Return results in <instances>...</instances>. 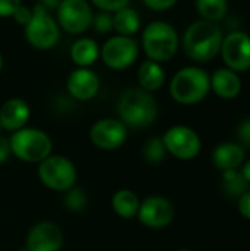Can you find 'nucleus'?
I'll list each match as a JSON object with an SVG mask.
<instances>
[{"instance_id": "obj_1", "label": "nucleus", "mask_w": 250, "mask_h": 251, "mask_svg": "<svg viewBox=\"0 0 250 251\" xmlns=\"http://www.w3.org/2000/svg\"><path fill=\"white\" fill-rule=\"evenodd\" d=\"M222 40L224 32L218 22L197 19L186 28L181 46L189 59L196 63H206L220 54Z\"/></svg>"}, {"instance_id": "obj_2", "label": "nucleus", "mask_w": 250, "mask_h": 251, "mask_svg": "<svg viewBox=\"0 0 250 251\" xmlns=\"http://www.w3.org/2000/svg\"><path fill=\"white\" fill-rule=\"evenodd\" d=\"M159 106L152 93L140 87L124 90L116 103L118 119L130 129H143L150 126L158 118Z\"/></svg>"}, {"instance_id": "obj_3", "label": "nucleus", "mask_w": 250, "mask_h": 251, "mask_svg": "<svg viewBox=\"0 0 250 251\" xmlns=\"http://www.w3.org/2000/svg\"><path fill=\"white\" fill-rule=\"evenodd\" d=\"M211 93V74L200 66H184L169 81V94L174 101L183 106H193L203 101Z\"/></svg>"}, {"instance_id": "obj_4", "label": "nucleus", "mask_w": 250, "mask_h": 251, "mask_svg": "<svg viewBox=\"0 0 250 251\" xmlns=\"http://www.w3.org/2000/svg\"><path fill=\"white\" fill-rule=\"evenodd\" d=\"M180 47V35L174 25L167 21H152L141 32L140 49L146 59L158 63L169 62L175 57Z\"/></svg>"}, {"instance_id": "obj_5", "label": "nucleus", "mask_w": 250, "mask_h": 251, "mask_svg": "<svg viewBox=\"0 0 250 251\" xmlns=\"http://www.w3.org/2000/svg\"><path fill=\"white\" fill-rule=\"evenodd\" d=\"M60 26L56 18L40 3L32 6V15L28 24L24 26V37L27 43L40 51L52 50L60 40Z\"/></svg>"}, {"instance_id": "obj_6", "label": "nucleus", "mask_w": 250, "mask_h": 251, "mask_svg": "<svg viewBox=\"0 0 250 251\" xmlns=\"http://www.w3.org/2000/svg\"><path fill=\"white\" fill-rule=\"evenodd\" d=\"M12 154L27 163H40L52 154V138L38 128L25 126L12 132L9 138Z\"/></svg>"}, {"instance_id": "obj_7", "label": "nucleus", "mask_w": 250, "mask_h": 251, "mask_svg": "<svg viewBox=\"0 0 250 251\" xmlns=\"http://www.w3.org/2000/svg\"><path fill=\"white\" fill-rule=\"evenodd\" d=\"M38 178L44 187L52 191L66 193L77 182V168L65 156L50 154L38 163Z\"/></svg>"}, {"instance_id": "obj_8", "label": "nucleus", "mask_w": 250, "mask_h": 251, "mask_svg": "<svg viewBox=\"0 0 250 251\" xmlns=\"http://www.w3.org/2000/svg\"><path fill=\"white\" fill-rule=\"evenodd\" d=\"M140 54V43L134 37L111 35L100 46V60L112 71L131 68Z\"/></svg>"}, {"instance_id": "obj_9", "label": "nucleus", "mask_w": 250, "mask_h": 251, "mask_svg": "<svg viewBox=\"0 0 250 251\" xmlns=\"http://www.w3.org/2000/svg\"><path fill=\"white\" fill-rule=\"evenodd\" d=\"M55 12L60 29L66 34L81 35L91 28L94 10L88 0H60Z\"/></svg>"}, {"instance_id": "obj_10", "label": "nucleus", "mask_w": 250, "mask_h": 251, "mask_svg": "<svg viewBox=\"0 0 250 251\" xmlns=\"http://www.w3.org/2000/svg\"><path fill=\"white\" fill-rule=\"evenodd\" d=\"M167 153L178 160H193L199 156L202 150V141L199 134L186 125H174L165 131L161 137Z\"/></svg>"}, {"instance_id": "obj_11", "label": "nucleus", "mask_w": 250, "mask_h": 251, "mask_svg": "<svg viewBox=\"0 0 250 251\" xmlns=\"http://www.w3.org/2000/svg\"><path fill=\"white\" fill-rule=\"evenodd\" d=\"M225 68L242 74L250 69V35L243 31H231L224 35L220 51Z\"/></svg>"}, {"instance_id": "obj_12", "label": "nucleus", "mask_w": 250, "mask_h": 251, "mask_svg": "<svg viewBox=\"0 0 250 251\" xmlns=\"http://www.w3.org/2000/svg\"><path fill=\"white\" fill-rule=\"evenodd\" d=\"M88 135L94 147L112 151L124 146L128 137V128L118 118H103L91 125Z\"/></svg>"}, {"instance_id": "obj_13", "label": "nucleus", "mask_w": 250, "mask_h": 251, "mask_svg": "<svg viewBox=\"0 0 250 251\" xmlns=\"http://www.w3.org/2000/svg\"><path fill=\"white\" fill-rule=\"evenodd\" d=\"M175 216V209L172 203L162 196H150L140 203L137 213L139 222L150 229L167 228Z\"/></svg>"}, {"instance_id": "obj_14", "label": "nucleus", "mask_w": 250, "mask_h": 251, "mask_svg": "<svg viewBox=\"0 0 250 251\" xmlns=\"http://www.w3.org/2000/svg\"><path fill=\"white\" fill-rule=\"evenodd\" d=\"M63 246L62 229L50 221L35 224L27 234V251H60Z\"/></svg>"}, {"instance_id": "obj_15", "label": "nucleus", "mask_w": 250, "mask_h": 251, "mask_svg": "<svg viewBox=\"0 0 250 251\" xmlns=\"http://www.w3.org/2000/svg\"><path fill=\"white\" fill-rule=\"evenodd\" d=\"M100 90L99 75L91 68H75L66 78L68 94L78 101H88Z\"/></svg>"}, {"instance_id": "obj_16", "label": "nucleus", "mask_w": 250, "mask_h": 251, "mask_svg": "<svg viewBox=\"0 0 250 251\" xmlns=\"http://www.w3.org/2000/svg\"><path fill=\"white\" fill-rule=\"evenodd\" d=\"M31 116L29 104L19 97L7 99L0 106V125L3 131L16 132L27 126Z\"/></svg>"}, {"instance_id": "obj_17", "label": "nucleus", "mask_w": 250, "mask_h": 251, "mask_svg": "<svg viewBox=\"0 0 250 251\" xmlns=\"http://www.w3.org/2000/svg\"><path fill=\"white\" fill-rule=\"evenodd\" d=\"M242 79L240 75L228 68H220L211 74V91H214L220 99L233 100L242 93Z\"/></svg>"}, {"instance_id": "obj_18", "label": "nucleus", "mask_w": 250, "mask_h": 251, "mask_svg": "<svg viewBox=\"0 0 250 251\" xmlns=\"http://www.w3.org/2000/svg\"><path fill=\"white\" fill-rule=\"evenodd\" d=\"M246 160V150L239 143H221L212 151V163L221 172L230 169H240Z\"/></svg>"}, {"instance_id": "obj_19", "label": "nucleus", "mask_w": 250, "mask_h": 251, "mask_svg": "<svg viewBox=\"0 0 250 251\" xmlns=\"http://www.w3.org/2000/svg\"><path fill=\"white\" fill-rule=\"evenodd\" d=\"M69 57L77 68H91L100 59V46L91 37H80L72 43Z\"/></svg>"}, {"instance_id": "obj_20", "label": "nucleus", "mask_w": 250, "mask_h": 251, "mask_svg": "<svg viewBox=\"0 0 250 251\" xmlns=\"http://www.w3.org/2000/svg\"><path fill=\"white\" fill-rule=\"evenodd\" d=\"M167 81V75L164 71L162 63H158L155 60H143L137 69V87L143 88L144 91L155 93L164 87Z\"/></svg>"}, {"instance_id": "obj_21", "label": "nucleus", "mask_w": 250, "mask_h": 251, "mask_svg": "<svg viewBox=\"0 0 250 251\" xmlns=\"http://www.w3.org/2000/svg\"><path fill=\"white\" fill-rule=\"evenodd\" d=\"M112 21H113V32L118 35L134 37L141 29L140 13L131 6L122 7L118 12L112 13Z\"/></svg>"}, {"instance_id": "obj_22", "label": "nucleus", "mask_w": 250, "mask_h": 251, "mask_svg": "<svg viewBox=\"0 0 250 251\" xmlns=\"http://www.w3.org/2000/svg\"><path fill=\"white\" fill-rule=\"evenodd\" d=\"M111 203H112V209H113L115 215L128 221V219L137 218L141 201L133 190L122 188V190H118L112 196Z\"/></svg>"}, {"instance_id": "obj_23", "label": "nucleus", "mask_w": 250, "mask_h": 251, "mask_svg": "<svg viewBox=\"0 0 250 251\" xmlns=\"http://www.w3.org/2000/svg\"><path fill=\"white\" fill-rule=\"evenodd\" d=\"M196 10L200 19L220 22L228 12V0H194Z\"/></svg>"}, {"instance_id": "obj_24", "label": "nucleus", "mask_w": 250, "mask_h": 251, "mask_svg": "<svg viewBox=\"0 0 250 251\" xmlns=\"http://www.w3.org/2000/svg\"><path fill=\"white\" fill-rule=\"evenodd\" d=\"M249 182L242 175L240 169H230L222 172V188L230 199H239L249 191Z\"/></svg>"}, {"instance_id": "obj_25", "label": "nucleus", "mask_w": 250, "mask_h": 251, "mask_svg": "<svg viewBox=\"0 0 250 251\" xmlns=\"http://www.w3.org/2000/svg\"><path fill=\"white\" fill-rule=\"evenodd\" d=\"M167 154L168 153H167V149H165L164 141H162L161 137L150 138L143 147V159L147 163H152V165H158V163L164 162Z\"/></svg>"}, {"instance_id": "obj_26", "label": "nucleus", "mask_w": 250, "mask_h": 251, "mask_svg": "<svg viewBox=\"0 0 250 251\" xmlns=\"http://www.w3.org/2000/svg\"><path fill=\"white\" fill-rule=\"evenodd\" d=\"M63 203H65L66 210H69L72 213H80V212H83L87 207L88 199H87V194L81 188L72 187L71 190H68L65 193Z\"/></svg>"}, {"instance_id": "obj_27", "label": "nucleus", "mask_w": 250, "mask_h": 251, "mask_svg": "<svg viewBox=\"0 0 250 251\" xmlns=\"http://www.w3.org/2000/svg\"><path fill=\"white\" fill-rule=\"evenodd\" d=\"M91 26H93L99 34H111V32H113L112 13L97 10V12L94 13V16H93Z\"/></svg>"}, {"instance_id": "obj_28", "label": "nucleus", "mask_w": 250, "mask_h": 251, "mask_svg": "<svg viewBox=\"0 0 250 251\" xmlns=\"http://www.w3.org/2000/svg\"><path fill=\"white\" fill-rule=\"evenodd\" d=\"M90 4L102 12L115 13L122 7L130 6V0H88Z\"/></svg>"}, {"instance_id": "obj_29", "label": "nucleus", "mask_w": 250, "mask_h": 251, "mask_svg": "<svg viewBox=\"0 0 250 251\" xmlns=\"http://www.w3.org/2000/svg\"><path fill=\"white\" fill-rule=\"evenodd\" d=\"M141 1L144 3L146 7H149L150 10H155V12L169 10L178 3V0H141Z\"/></svg>"}, {"instance_id": "obj_30", "label": "nucleus", "mask_w": 250, "mask_h": 251, "mask_svg": "<svg viewBox=\"0 0 250 251\" xmlns=\"http://www.w3.org/2000/svg\"><path fill=\"white\" fill-rule=\"evenodd\" d=\"M237 138L239 144L250 149V118L242 121L237 126Z\"/></svg>"}, {"instance_id": "obj_31", "label": "nucleus", "mask_w": 250, "mask_h": 251, "mask_svg": "<svg viewBox=\"0 0 250 251\" xmlns=\"http://www.w3.org/2000/svg\"><path fill=\"white\" fill-rule=\"evenodd\" d=\"M22 0H0V18H12Z\"/></svg>"}, {"instance_id": "obj_32", "label": "nucleus", "mask_w": 250, "mask_h": 251, "mask_svg": "<svg viewBox=\"0 0 250 251\" xmlns=\"http://www.w3.org/2000/svg\"><path fill=\"white\" fill-rule=\"evenodd\" d=\"M31 15H32V7H28V6H25V4H21L19 7H18V10L13 13V19H15V22L16 24H19L22 28L28 24V21L31 19Z\"/></svg>"}, {"instance_id": "obj_33", "label": "nucleus", "mask_w": 250, "mask_h": 251, "mask_svg": "<svg viewBox=\"0 0 250 251\" xmlns=\"http://www.w3.org/2000/svg\"><path fill=\"white\" fill-rule=\"evenodd\" d=\"M237 209L245 219L250 221V190L237 199Z\"/></svg>"}, {"instance_id": "obj_34", "label": "nucleus", "mask_w": 250, "mask_h": 251, "mask_svg": "<svg viewBox=\"0 0 250 251\" xmlns=\"http://www.w3.org/2000/svg\"><path fill=\"white\" fill-rule=\"evenodd\" d=\"M12 151H10V144H9V138L0 135V165L4 163L9 157H10Z\"/></svg>"}, {"instance_id": "obj_35", "label": "nucleus", "mask_w": 250, "mask_h": 251, "mask_svg": "<svg viewBox=\"0 0 250 251\" xmlns=\"http://www.w3.org/2000/svg\"><path fill=\"white\" fill-rule=\"evenodd\" d=\"M59 1L60 0H40L38 3L41 4V6H44L47 10H56V7H57V4H59Z\"/></svg>"}, {"instance_id": "obj_36", "label": "nucleus", "mask_w": 250, "mask_h": 251, "mask_svg": "<svg viewBox=\"0 0 250 251\" xmlns=\"http://www.w3.org/2000/svg\"><path fill=\"white\" fill-rule=\"evenodd\" d=\"M242 175L245 176V179L250 184V159H246L242 165V169H240Z\"/></svg>"}, {"instance_id": "obj_37", "label": "nucleus", "mask_w": 250, "mask_h": 251, "mask_svg": "<svg viewBox=\"0 0 250 251\" xmlns=\"http://www.w3.org/2000/svg\"><path fill=\"white\" fill-rule=\"evenodd\" d=\"M3 54H1V51H0V72H1V69H3Z\"/></svg>"}, {"instance_id": "obj_38", "label": "nucleus", "mask_w": 250, "mask_h": 251, "mask_svg": "<svg viewBox=\"0 0 250 251\" xmlns=\"http://www.w3.org/2000/svg\"><path fill=\"white\" fill-rule=\"evenodd\" d=\"M177 251H193V250H189V249H180V250Z\"/></svg>"}, {"instance_id": "obj_39", "label": "nucleus", "mask_w": 250, "mask_h": 251, "mask_svg": "<svg viewBox=\"0 0 250 251\" xmlns=\"http://www.w3.org/2000/svg\"><path fill=\"white\" fill-rule=\"evenodd\" d=\"M1 131H3V129H1V125H0V135H1Z\"/></svg>"}]
</instances>
